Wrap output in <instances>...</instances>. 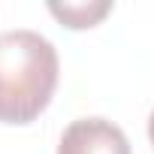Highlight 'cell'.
<instances>
[{"label":"cell","mask_w":154,"mask_h":154,"mask_svg":"<svg viewBox=\"0 0 154 154\" xmlns=\"http://www.w3.org/2000/svg\"><path fill=\"white\" fill-rule=\"evenodd\" d=\"M57 154H133L127 133L106 118H75L57 142Z\"/></svg>","instance_id":"obj_2"},{"label":"cell","mask_w":154,"mask_h":154,"mask_svg":"<svg viewBox=\"0 0 154 154\" xmlns=\"http://www.w3.org/2000/svg\"><path fill=\"white\" fill-rule=\"evenodd\" d=\"M148 139H151V148H154V109H151V118H148Z\"/></svg>","instance_id":"obj_4"},{"label":"cell","mask_w":154,"mask_h":154,"mask_svg":"<svg viewBox=\"0 0 154 154\" xmlns=\"http://www.w3.org/2000/svg\"><path fill=\"white\" fill-rule=\"evenodd\" d=\"M48 12L69 30H85L106 18L112 12V3L109 0H97V3H91V0L88 3H48Z\"/></svg>","instance_id":"obj_3"},{"label":"cell","mask_w":154,"mask_h":154,"mask_svg":"<svg viewBox=\"0 0 154 154\" xmlns=\"http://www.w3.org/2000/svg\"><path fill=\"white\" fill-rule=\"evenodd\" d=\"M60 60L51 39L18 27L0 33V124L36 121L57 88Z\"/></svg>","instance_id":"obj_1"}]
</instances>
